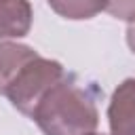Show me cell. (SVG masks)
Wrapping results in <instances>:
<instances>
[{
	"label": "cell",
	"mask_w": 135,
	"mask_h": 135,
	"mask_svg": "<svg viewBox=\"0 0 135 135\" xmlns=\"http://www.w3.org/2000/svg\"><path fill=\"white\" fill-rule=\"evenodd\" d=\"M46 4L63 19L82 21L93 19L101 11H105L108 0H46Z\"/></svg>",
	"instance_id": "8992f818"
},
{
	"label": "cell",
	"mask_w": 135,
	"mask_h": 135,
	"mask_svg": "<svg viewBox=\"0 0 135 135\" xmlns=\"http://www.w3.org/2000/svg\"><path fill=\"white\" fill-rule=\"evenodd\" d=\"M105 11L120 21L135 23V0H108Z\"/></svg>",
	"instance_id": "52a82bcc"
},
{
	"label": "cell",
	"mask_w": 135,
	"mask_h": 135,
	"mask_svg": "<svg viewBox=\"0 0 135 135\" xmlns=\"http://www.w3.org/2000/svg\"><path fill=\"white\" fill-rule=\"evenodd\" d=\"M38 55L40 53L27 44L11 42V40L0 42V95L6 93V89L13 82V78L17 76V72Z\"/></svg>",
	"instance_id": "5b68a950"
},
{
	"label": "cell",
	"mask_w": 135,
	"mask_h": 135,
	"mask_svg": "<svg viewBox=\"0 0 135 135\" xmlns=\"http://www.w3.org/2000/svg\"><path fill=\"white\" fill-rule=\"evenodd\" d=\"M32 19L34 11L30 0H0V40L27 36Z\"/></svg>",
	"instance_id": "277c9868"
},
{
	"label": "cell",
	"mask_w": 135,
	"mask_h": 135,
	"mask_svg": "<svg viewBox=\"0 0 135 135\" xmlns=\"http://www.w3.org/2000/svg\"><path fill=\"white\" fill-rule=\"evenodd\" d=\"M32 120L44 135H93L99 112L89 89L65 74L40 99Z\"/></svg>",
	"instance_id": "6da1fadb"
},
{
	"label": "cell",
	"mask_w": 135,
	"mask_h": 135,
	"mask_svg": "<svg viewBox=\"0 0 135 135\" xmlns=\"http://www.w3.org/2000/svg\"><path fill=\"white\" fill-rule=\"evenodd\" d=\"M127 44L135 53V23H129V27H127Z\"/></svg>",
	"instance_id": "ba28073f"
},
{
	"label": "cell",
	"mask_w": 135,
	"mask_h": 135,
	"mask_svg": "<svg viewBox=\"0 0 135 135\" xmlns=\"http://www.w3.org/2000/svg\"><path fill=\"white\" fill-rule=\"evenodd\" d=\"M110 135H135V76L124 78L108 103Z\"/></svg>",
	"instance_id": "3957f363"
},
{
	"label": "cell",
	"mask_w": 135,
	"mask_h": 135,
	"mask_svg": "<svg viewBox=\"0 0 135 135\" xmlns=\"http://www.w3.org/2000/svg\"><path fill=\"white\" fill-rule=\"evenodd\" d=\"M93 135H105V133H93Z\"/></svg>",
	"instance_id": "9c48e42d"
},
{
	"label": "cell",
	"mask_w": 135,
	"mask_h": 135,
	"mask_svg": "<svg viewBox=\"0 0 135 135\" xmlns=\"http://www.w3.org/2000/svg\"><path fill=\"white\" fill-rule=\"evenodd\" d=\"M65 76V68L57 59H46L42 55L27 61L13 82L8 84L4 97L27 118L34 116V110L38 108L40 99Z\"/></svg>",
	"instance_id": "7a4b0ae2"
}]
</instances>
